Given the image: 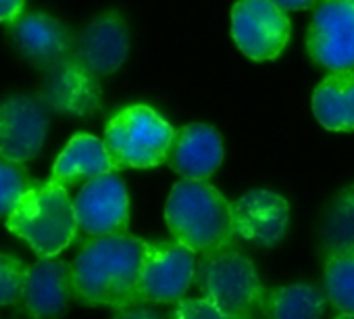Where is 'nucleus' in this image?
<instances>
[{"instance_id":"obj_24","label":"nucleus","mask_w":354,"mask_h":319,"mask_svg":"<svg viewBox=\"0 0 354 319\" xmlns=\"http://www.w3.org/2000/svg\"><path fill=\"white\" fill-rule=\"evenodd\" d=\"M169 319H232L207 298H182Z\"/></svg>"},{"instance_id":"obj_23","label":"nucleus","mask_w":354,"mask_h":319,"mask_svg":"<svg viewBox=\"0 0 354 319\" xmlns=\"http://www.w3.org/2000/svg\"><path fill=\"white\" fill-rule=\"evenodd\" d=\"M28 267L17 257L0 253V307L21 302Z\"/></svg>"},{"instance_id":"obj_18","label":"nucleus","mask_w":354,"mask_h":319,"mask_svg":"<svg viewBox=\"0 0 354 319\" xmlns=\"http://www.w3.org/2000/svg\"><path fill=\"white\" fill-rule=\"evenodd\" d=\"M313 113L329 131H354V71L327 75L313 92Z\"/></svg>"},{"instance_id":"obj_13","label":"nucleus","mask_w":354,"mask_h":319,"mask_svg":"<svg viewBox=\"0 0 354 319\" xmlns=\"http://www.w3.org/2000/svg\"><path fill=\"white\" fill-rule=\"evenodd\" d=\"M40 98L50 111L86 117L100 109L102 90L98 80L88 73L75 59H65L46 69Z\"/></svg>"},{"instance_id":"obj_26","label":"nucleus","mask_w":354,"mask_h":319,"mask_svg":"<svg viewBox=\"0 0 354 319\" xmlns=\"http://www.w3.org/2000/svg\"><path fill=\"white\" fill-rule=\"evenodd\" d=\"M113 319H162V317L146 304H133V307L119 309Z\"/></svg>"},{"instance_id":"obj_27","label":"nucleus","mask_w":354,"mask_h":319,"mask_svg":"<svg viewBox=\"0 0 354 319\" xmlns=\"http://www.w3.org/2000/svg\"><path fill=\"white\" fill-rule=\"evenodd\" d=\"M271 3L286 13V11H304V9H310L315 0H271Z\"/></svg>"},{"instance_id":"obj_7","label":"nucleus","mask_w":354,"mask_h":319,"mask_svg":"<svg viewBox=\"0 0 354 319\" xmlns=\"http://www.w3.org/2000/svg\"><path fill=\"white\" fill-rule=\"evenodd\" d=\"M306 48L315 63L335 71H354V5L321 0L308 26Z\"/></svg>"},{"instance_id":"obj_16","label":"nucleus","mask_w":354,"mask_h":319,"mask_svg":"<svg viewBox=\"0 0 354 319\" xmlns=\"http://www.w3.org/2000/svg\"><path fill=\"white\" fill-rule=\"evenodd\" d=\"M223 161V140L219 131L205 123H192L175 131L169 165L184 180H207Z\"/></svg>"},{"instance_id":"obj_19","label":"nucleus","mask_w":354,"mask_h":319,"mask_svg":"<svg viewBox=\"0 0 354 319\" xmlns=\"http://www.w3.org/2000/svg\"><path fill=\"white\" fill-rule=\"evenodd\" d=\"M325 292L315 284L296 282L265 292L261 313L265 319H323Z\"/></svg>"},{"instance_id":"obj_17","label":"nucleus","mask_w":354,"mask_h":319,"mask_svg":"<svg viewBox=\"0 0 354 319\" xmlns=\"http://www.w3.org/2000/svg\"><path fill=\"white\" fill-rule=\"evenodd\" d=\"M113 172L115 167L104 148V142L90 134H77L67 142L55 161L50 182L69 188L77 182H90Z\"/></svg>"},{"instance_id":"obj_22","label":"nucleus","mask_w":354,"mask_h":319,"mask_svg":"<svg viewBox=\"0 0 354 319\" xmlns=\"http://www.w3.org/2000/svg\"><path fill=\"white\" fill-rule=\"evenodd\" d=\"M36 184L38 182L30 178L24 163H17L0 152V217H9L24 194Z\"/></svg>"},{"instance_id":"obj_21","label":"nucleus","mask_w":354,"mask_h":319,"mask_svg":"<svg viewBox=\"0 0 354 319\" xmlns=\"http://www.w3.org/2000/svg\"><path fill=\"white\" fill-rule=\"evenodd\" d=\"M323 286L325 296L342 315H354V250L325 259Z\"/></svg>"},{"instance_id":"obj_6","label":"nucleus","mask_w":354,"mask_h":319,"mask_svg":"<svg viewBox=\"0 0 354 319\" xmlns=\"http://www.w3.org/2000/svg\"><path fill=\"white\" fill-rule=\"evenodd\" d=\"M196 253L177 240L148 242L140 300L148 302H180L196 277Z\"/></svg>"},{"instance_id":"obj_9","label":"nucleus","mask_w":354,"mask_h":319,"mask_svg":"<svg viewBox=\"0 0 354 319\" xmlns=\"http://www.w3.org/2000/svg\"><path fill=\"white\" fill-rule=\"evenodd\" d=\"M77 230L90 238L125 234L129 224V197L123 180L113 172L82 186L73 201Z\"/></svg>"},{"instance_id":"obj_5","label":"nucleus","mask_w":354,"mask_h":319,"mask_svg":"<svg viewBox=\"0 0 354 319\" xmlns=\"http://www.w3.org/2000/svg\"><path fill=\"white\" fill-rule=\"evenodd\" d=\"M175 129L150 107L119 111L104 131V148L115 170H150L167 161Z\"/></svg>"},{"instance_id":"obj_15","label":"nucleus","mask_w":354,"mask_h":319,"mask_svg":"<svg viewBox=\"0 0 354 319\" xmlns=\"http://www.w3.org/2000/svg\"><path fill=\"white\" fill-rule=\"evenodd\" d=\"M129 36L119 13H104L88 24L75 48V61L94 78L115 73L127 59Z\"/></svg>"},{"instance_id":"obj_11","label":"nucleus","mask_w":354,"mask_h":319,"mask_svg":"<svg viewBox=\"0 0 354 319\" xmlns=\"http://www.w3.org/2000/svg\"><path fill=\"white\" fill-rule=\"evenodd\" d=\"M234 236L261 246H277L290 226L288 201L269 190H250L242 194L234 205Z\"/></svg>"},{"instance_id":"obj_8","label":"nucleus","mask_w":354,"mask_h":319,"mask_svg":"<svg viewBox=\"0 0 354 319\" xmlns=\"http://www.w3.org/2000/svg\"><path fill=\"white\" fill-rule=\"evenodd\" d=\"M232 38L252 61H271L290 42V21L271 0H238L232 9Z\"/></svg>"},{"instance_id":"obj_20","label":"nucleus","mask_w":354,"mask_h":319,"mask_svg":"<svg viewBox=\"0 0 354 319\" xmlns=\"http://www.w3.org/2000/svg\"><path fill=\"white\" fill-rule=\"evenodd\" d=\"M319 244L323 257L354 250V184L339 190L319 221Z\"/></svg>"},{"instance_id":"obj_28","label":"nucleus","mask_w":354,"mask_h":319,"mask_svg":"<svg viewBox=\"0 0 354 319\" xmlns=\"http://www.w3.org/2000/svg\"><path fill=\"white\" fill-rule=\"evenodd\" d=\"M335 319H354V315H337Z\"/></svg>"},{"instance_id":"obj_29","label":"nucleus","mask_w":354,"mask_h":319,"mask_svg":"<svg viewBox=\"0 0 354 319\" xmlns=\"http://www.w3.org/2000/svg\"><path fill=\"white\" fill-rule=\"evenodd\" d=\"M350 3H352V5H354V0H350Z\"/></svg>"},{"instance_id":"obj_12","label":"nucleus","mask_w":354,"mask_h":319,"mask_svg":"<svg viewBox=\"0 0 354 319\" xmlns=\"http://www.w3.org/2000/svg\"><path fill=\"white\" fill-rule=\"evenodd\" d=\"M73 296V269L57 257L38 259L26 275L21 307L36 319L61 317Z\"/></svg>"},{"instance_id":"obj_1","label":"nucleus","mask_w":354,"mask_h":319,"mask_svg":"<svg viewBox=\"0 0 354 319\" xmlns=\"http://www.w3.org/2000/svg\"><path fill=\"white\" fill-rule=\"evenodd\" d=\"M148 242L131 234L90 238L71 263L73 296L90 307L142 304L140 282Z\"/></svg>"},{"instance_id":"obj_3","label":"nucleus","mask_w":354,"mask_h":319,"mask_svg":"<svg viewBox=\"0 0 354 319\" xmlns=\"http://www.w3.org/2000/svg\"><path fill=\"white\" fill-rule=\"evenodd\" d=\"M11 234L24 238L38 259L61 255L77 236V217L67 188L46 182L36 184L7 217Z\"/></svg>"},{"instance_id":"obj_10","label":"nucleus","mask_w":354,"mask_h":319,"mask_svg":"<svg viewBox=\"0 0 354 319\" xmlns=\"http://www.w3.org/2000/svg\"><path fill=\"white\" fill-rule=\"evenodd\" d=\"M50 125V109L40 96L13 94L0 100V152L28 163L42 150Z\"/></svg>"},{"instance_id":"obj_4","label":"nucleus","mask_w":354,"mask_h":319,"mask_svg":"<svg viewBox=\"0 0 354 319\" xmlns=\"http://www.w3.org/2000/svg\"><path fill=\"white\" fill-rule=\"evenodd\" d=\"M194 284L203 298L213 302L232 319H259L265 288L248 255L236 246L201 255Z\"/></svg>"},{"instance_id":"obj_14","label":"nucleus","mask_w":354,"mask_h":319,"mask_svg":"<svg viewBox=\"0 0 354 319\" xmlns=\"http://www.w3.org/2000/svg\"><path fill=\"white\" fill-rule=\"evenodd\" d=\"M15 51L38 69H50L69 59L71 36L67 28L44 13H24L9 26Z\"/></svg>"},{"instance_id":"obj_2","label":"nucleus","mask_w":354,"mask_h":319,"mask_svg":"<svg viewBox=\"0 0 354 319\" xmlns=\"http://www.w3.org/2000/svg\"><path fill=\"white\" fill-rule=\"evenodd\" d=\"M165 224L171 236L196 255L232 244V203L207 180L177 182L165 203Z\"/></svg>"},{"instance_id":"obj_25","label":"nucleus","mask_w":354,"mask_h":319,"mask_svg":"<svg viewBox=\"0 0 354 319\" xmlns=\"http://www.w3.org/2000/svg\"><path fill=\"white\" fill-rule=\"evenodd\" d=\"M26 0H0V24L11 26L24 15Z\"/></svg>"}]
</instances>
